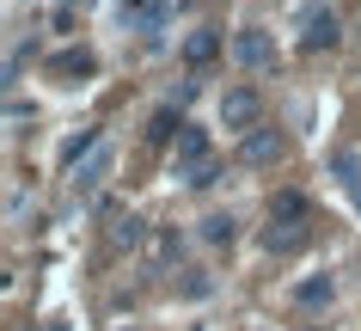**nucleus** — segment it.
Masks as SVG:
<instances>
[{
	"label": "nucleus",
	"mask_w": 361,
	"mask_h": 331,
	"mask_svg": "<svg viewBox=\"0 0 361 331\" xmlns=\"http://www.w3.org/2000/svg\"><path fill=\"white\" fill-rule=\"evenodd\" d=\"M233 56H239V68H251V74H269V68H276V37L257 31V25H245V31L233 37Z\"/></svg>",
	"instance_id": "obj_1"
},
{
	"label": "nucleus",
	"mask_w": 361,
	"mask_h": 331,
	"mask_svg": "<svg viewBox=\"0 0 361 331\" xmlns=\"http://www.w3.org/2000/svg\"><path fill=\"white\" fill-rule=\"evenodd\" d=\"M257 117H264V104H257V92H251V86L221 92V123H227V129H239V136H245V129H257Z\"/></svg>",
	"instance_id": "obj_2"
},
{
	"label": "nucleus",
	"mask_w": 361,
	"mask_h": 331,
	"mask_svg": "<svg viewBox=\"0 0 361 331\" xmlns=\"http://www.w3.org/2000/svg\"><path fill=\"white\" fill-rule=\"evenodd\" d=\"M337 43V13L331 6H306L300 13V49H331Z\"/></svg>",
	"instance_id": "obj_3"
},
{
	"label": "nucleus",
	"mask_w": 361,
	"mask_h": 331,
	"mask_svg": "<svg viewBox=\"0 0 361 331\" xmlns=\"http://www.w3.org/2000/svg\"><path fill=\"white\" fill-rule=\"evenodd\" d=\"M239 160H245V166H276V160H282V136H276V129H264V123H257V129H245Z\"/></svg>",
	"instance_id": "obj_4"
},
{
	"label": "nucleus",
	"mask_w": 361,
	"mask_h": 331,
	"mask_svg": "<svg viewBox=\"0 0 361 331\" xmlns=\"http://www.w3.org/2000/svg\"><path fill=\"white\" fill-rule=\"evenodd\" d=\"M209 136H202V129H190V123H184V136H178V166H184V178L196 172V166H209Z\"/></svg>",
	"instance_id": "obj_5"
},
{
	"label": "nucleus",
	"mask_w": 361,
	"mask_h": 331,
	"mask_svg": "<svg viewBox=\"0 0 361 331\" xmlns=\"http://www.w3.org/2000/svg\"><path fill=\"white\" fill-rule=\"evenodd\" d=\"M104 172H111V148L98 141L92 154H86V160L74 166V184H80V191H98V184H104Z\"/></svg>",
	"instance_id": "obj_6"
},
{
	"label": "nucleus",
	"mask_w": 361,
	"mask_h": 331,
	"mask_svg": "<svg viewBox=\"0 0 361 331\" xmlns=\"http://www.w3.org/2000/svg\"><path fill=\"white\" fill-rule=\"evenodd\" d=\"M264 246H269V252H300V246H306V227H300V221H269Z\"/></svg>",
	"instance_id": "obj_7"
},
{
	"label": "nucleus",
	"mask_w": 361,
	"mask_h": 331,
	"mask_svg": "<svg viewBox=\"0 0 361 331\" xmlns=\"http://www.w3.org/2000/svg\"><path fill=\"white\" fill-rule=\"evenodd\" d=\"M92 148H98V129H80V136L68 141V148H61V166H80V160L92 154Z\"/></svg>",
	"instance_id": "obj_8"
},
{
	"label": "nucleus",
	"mask_w": 361,
	"mask_h": 331,
	"mask_svg": "<svg viewBox=\"0 0 361 331\" xmlns=\"http://www.w3.org/2000/svg\"><path fill=\"white\" fill-rule=\"evenodd\" d=\"M331 166H337V172H343V191L355 196V209H361V166H355V154H337V160H331Z\"/></svg>",
	"instance_id": "obj_9"
},
{
	"label": "nucleus",
	"mask_w": 361,
	"mask_h": 331,
	"mask_svg": "<svg viewBox=\"0 0 361 331\" xmlns=\"http://www.w3.org/2000/svg\"><path fill=\"white\" fill-rule=\"evenodd\" d=\"M202 239L209 246H233V215H209L202 221Z\"/></svg>",
	"instance_id": "obj_10"
},
{
	"label": "nucleus",
	"mask_w": 361,
	"mask_h": 331,
	"mask_svg": "<svg viewBox=\"0 0 361 331\" xmlns=\"http://www.w3.org/2000/svg\"><path fill=\"white\" fill-rule=\"evenodd\" d=\"M171 136H184V123H178V111H159L147 123V141H171Z\"/></svg>",
	"instance_id": "obj_11"
},
{
	"label": "nucleus",
	"mask_w": 361,
	"mask_h": 331,
	"mask_svg": "<svg viewBox=\"0 0 361 331\" xmlns=\"http://www.w3.org/2000/svg\"><path fill=\"white\" fill-rule=\"evenodd\" d=\"M294 301H300V307H319V301H331V276H319V282H300V289H294Z\"/></svg>",
	"instance_id": "obj_12"
},
{
	"label": "nucleus",
	"mask_w": 361,
	"mask_h": 331,
	"mask_svg": "<svg viewBox=\"0 0 361 331\" xmlns=\"http://www.w3.org/2000/svg\"><path fill=\"white\" fill-rule=\"evenodd\" d=\"M300 215H306V203L294 191H282V196H276V209H269V221H300Z\"/></svg>",
	"instance_id": "obj_13"
},
{
	"label": "nucleus",
	"mask_w": 361,
	"mask_h": 331,
	"mask_svg": "<svg viewBox=\"0 0 361 331\" xmlns=\"http://www.w3.org/2000/svg\"><path fill=\"white\" fill-rule=\"evenodd\" d=\"M56 74H92V56L86 49H68V56H56Z\"/></svg>",
	"instance_id": "obj_14"
},
{
	"label": "nucleus",
	"mask_w": 361,
	"mask_h": 331,
	"mask_svg": "<svg viewBox=\"0 0 361 331\" xmlns=\"http://www.w3.org/2000/svg\"><path fill=\"white\" fill-rule=\"evenodd\" d=\"M111 239H116V246H141V221H135V215H123V221L111 227Z\"/></svg>",
	"instance_id": "obj_15"
},
{
	"label": "nucleus",
	"mask_w": 361,
	"mask_h": 331,
	"mask_svg": "<svg viewBox=\"0 0 361 331\" xmlns=\"http://www.w3.org/2000/svg\"><path fill=\"white\" fill-rule=\"evenodd\" d=\"M214 49H221V37H209V31H196V37H190V61H209Z\"/></svg>",
	"instance_id": "obj_16"
}]
</instances>
